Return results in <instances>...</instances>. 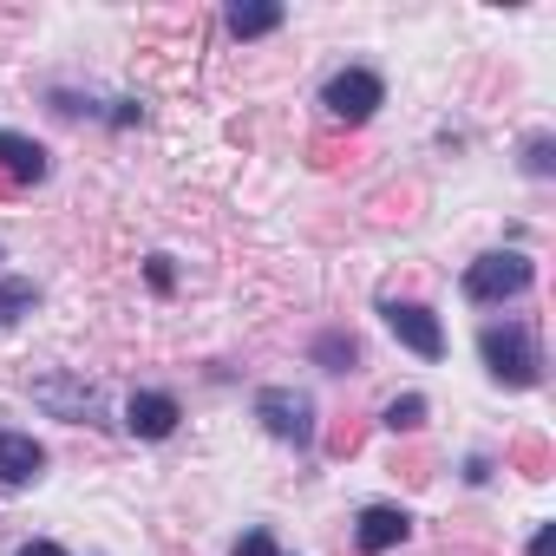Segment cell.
I'll use <instances>...</instances> for the list:
<instances>
[{"mask_svg": "<svg viewBox=\"0 0 556 556\" xmlns=\"http://www.w3.org/2000/svg\"><path fill=\"white\" fill-rule=\"evenodd\" d=\"M478 354L491 367L497 387H536L543 380V354H536V334L523 321H504V328H484L478 334Z\"/></svg>", "mask_w": 556, "mask_h": 556, "instance_id": "1", "label": "cell"}, {"mask_svg": "<svg viewBox=\"0 0 556 556\" xmlns=\"http://www.w3.org/2000/svg\"><path fill=\"white\" fill-rule=\"evenodd\" d=\"M530 255H517V249H497V255H478L471 268H465V295L471 302H510V295H523L530 289Z\"/></svg>", "mask_w": 556, "mask_h": 556, "instance_id": "2", "label": "cell"}, {"mask_svg": "<svg viewBox=\"0 0 556 556\" xmlns=\"http://www.w3.org/2000/svg\"><path fill=\"white\" fill-rule=\"evenodd\" d=\"M255 419H262L275 439H289V445H308V439H315V400L295 393V387H262V393H255Z\"/></svg>", "mask_w": 556, "mask_h": 556, "instance_id": "3", "label": "cell"}, {"mask_svg": "<svg viewBox=\"0 0 556 556\" xmlns=\"http://www.w3.org/2000/svg\"><path fill=\"white\" fill-rule=\"evenodd\" d=\"M380 99H387V86H380V73H367V66L334 73V79H328V92H321V105H328L341 125H367V118L380 112Z\"/></svg>", "mask_w": 556, "mask_h": 556, "instance_id": "4", "label": "cell"}, {"mask_svg": "<svg viewBox=\"0 0 556 556\" xmlns=\"http://www.w3.org/2000/svg\"><path fill=\"white\" fill-rule=\"evenodd\" d=\"M387 328H393V341L413 348L419 361H439V354H445V334H439L432 308H419V302H387Z\"/></svg>", "mask_w": 556, "mask_h": 556, "instance_id": "5", "label": "cell"}, {"mask_svg": "<svg viewBox=\"0 0 556 556\" xmlns=\"http://www.w3.org/2000/svg\"><path fill=\"white\" fill-rule=\"evenodd\" d=\"M40 471H47V452L34 445V432H0V484L21 491V484H34Z\"/></svg>", "mask_w": 556, "mask_h": 556, "instance_id": "6", "label": "cell"}, {"mask_svg": "<svg viewBox=\"0 0 556 556\" xmlns=\"http://www.w3.org/2000/svg\"><path fill=\"white\" fill-rule=\"evenodd\" d=\"M406 530H413V517H406V510H393V504H367V510H361V523H354V543H361L367 556H380V549L406 543Z\"/></svg>", "mask_w": 556, "mask_h": 556, "instance_id": "7", "label": "cell"}, {"mask_svg": "<svg viewBox=\"0 0 556 556\" xmlns=\"http://www.w3.org/2000/svg\"><path fill=\"white\" fill-rule=\"evenodd\" d=\"M34 400H40V406H53L60 419H92V413H99V387H86V380H66V374L40 380V387H34Z\"/></svg>", "mask_w": 556, "mask_h": 556, "instance_id": "8", "label": "cell"}, {"mask_svg": "<svg viewBox=\"0 0 556 556\" xmlns=\"http://www.w3.org/2000/svg\"><path fill=\"white\" fill-rule=\"evenodd\" d=\"M177 400L170 393H131V406H125V426L138 432V439H170L177 432Z\"/></svg>", "mask_w": 556, "mask_h": 556, "instance_id": "9", "label": "cell"}, {"mask_svg": "<svg viewBox=\"0 0 556 556\" xmlns=\"http://www.w3.org/2000/svg\"><path fill=\"white\" fill-rule=\"evenodd\" d=\"M0 170H8L14 184H40L47 177V151L21 131H0Z\"/></svg>", "mask_w": 556, "mask_h": 556, "instance_id": "10", "label": "cell"}, {"mask_svg": "<svg viewBox=\"0 0 556 556\" xmlns=\"http://www.w3.org/2000/svg\"><path fill=\"white\" fill-rule=\"evenodd\" d=\"M275 27H282V8H275V0H236L229 8V34L236 40H262Z\"/></svg>", "mask_w": 556, "mask_h": 556, "instance_id": "11", "label": "cell"}, {"mask_svg": "<svg viewBox=\"0 0 556 556\" xmlns=\"http://www.w3.org/2000/svg\"><path fill=\"white\" fill-rule=\"evenodd\" d=\"M27 308H34V282L8 275V282H0V328H8V321H21Z\"/></svg>", "mask_w": 556, "mask_h": 556, "instance_id": "12", "label": "cell"}, {"mask_svg": "<svg viewBox=\"0 0 556 556\" xmlns=\"http://www.w3.org/2000/svg\"><path fill=\"white\" fill-rule=\"evenodd\" d=\"M315 361H321L328 374H348V367H354V341H348V334H321V341H315Z\"/></svg>", "mask_w": 556, "mask_h": 556, "instance_id": "13", "label": "cell"}, {"mask_svg": "<svg viewBox=\"0 0 556 556\" xmlns=\"http://www.w3.org/2000/svg\"><path fill=\"white\" fill-rule=\"evenodd\" d=\"M387 426H393V432H413V426H426V400H419V393L393 400V406H387Z\"/></svg>", "mask_w": 556, "mask_h": 556, "instance_id": "14", "label": "cell"}, {"mask_svg": "<svg viewBox=\"0 0 556 556\" xmlns=\"http://www.w3.org/2000/svg\"><path fill=\"white\" fill-rule=\"evenodd\" d=\"M523 170H530V177H549V138H530V144H523Z\"/></svg>", "mask_w": 556, "mask_h": 556, "instance_id": "15", "label": "cell"}, {"mask_svg": "<svg viewBox=\"0 0 556 556\" xmlns=\"http://www.w3.org/2000/svg\"><path fill=\"white\" fill-rule=\"evenodd\" d=\"M236 556H282V549H275V536H268V530H249V536L236 543Z\"/></svg>", "mask_w": 556, "mask_h": 556, "instance_id": "16", "label": "cell"}, {"mask_svg": "<svg viewBox=\"0 0 556 556\" xmlns=\"http://www.w3.org/2000/svg\"><path fill=\"white\" fill-rule=\"evenodd\" d=\"M530 556H556V523H543V530L530 536Z\"/></svg>", "mask_w": 556, "mask_h": 556, "instance_id": "17", "label": "cell"}, {"mask_svg": "<svg viewBox=\"0 0 556 556\" xmlns=\"http://www.w3.org/2000/svg\"><path fill=\"white\" fill-rule=\"evenodd\" d=\"M151 289H170V255H151Z\"/></svg>", "mask_w": 556, "mask_h": 556, "instance_id": "18", "label": "cell"}, {"mask_svg": "<svg viewBox=\"0 0 556 556\" xmlns=\"http://www.w3.org/2000/svg\"><path fill=\"white\" fill-rule=\"evenodd\" d=\"M21 556H66V549H60V543H27Z\"/></svg>", "mask_w": 556, "mask_h": 556, "instance_id": "19", "label": "cell"}]
</instances>
